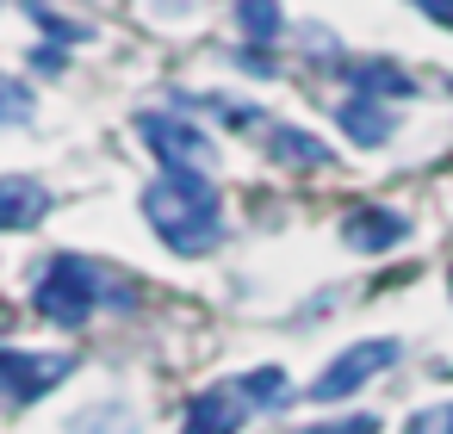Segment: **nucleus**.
<instances>
[{"label":"nucleus","instance_id":"1","mask_svg":"<svg viewBox=\"0 0 453 434\" xmlns=\"http://www.w3.org/2000/svg\"><path fill=\"white\" fill-rule=\"evenodd\" d=\"M143 217L174 255H205L224 236V199L205 168H162V180L143 187Z\"/></svg>","mask_w":453,"mask_h":434},{"label":"nucleus","instance_id":"2","mask_svg":"<svg viewBox=\"0 0 453 434\" xmlns=\"http://www.w3.org/2000/svg\"><path fill=\"white\" fill-rule=\"evenodd\" d=\"M100 304H131V292L112 286V279H106L94 261H81V255H57V261L44 267V279H38V310H44L50 323L81 329Z\"/></svg>","mask_w":453,"mask_h":434},{"label":"nucleus","instance_id":"3","mask_svg":"<svg viewBox=\"0 0 453 434\" xmlns=\"http://www.w3.org/2000/svg\"><path fill=\"white\" fill-rule=\"evenodd\" d=\"M397 341H360V347H348V354H335L329 366H323V378L311 385V403H342V397H354L366 378H379L385 366H397Z\"/></svg>","mask_w":453,"mask_h":434},{"label":"nucleus","instance_id":"4","mask_svg":"<svg viewBox=\"0 0 453 434\" xmlns=\"http://www.w3.org/2000/svg\"><path fill=\"white\" fill-rule=\"evenodd\" d=\"M137 137L162 156V168H211V137L174 112H137Z\"/></svg>","mask_w":453,"mask_h":434},{"label":"nucleus","instance_id":"5","mask_svg":"<svg viewBox=\"0 0 453 434\" xmlns=\"http://www.w3.org/2000/svg\"><path fill=\"white\" fill-rule=\"evenodd\" d=\"M249 409H261V403H255V391H249V378H236V385H218V391H205V397L193 403V415H187V434H236Z\"/></svg>","mask_w":453,"mask_h":434},{"label":"nucleus","instance_id":"6","mask_svg":"<svg viewBox=\"0 0 453 434\" xmlns=\"http://www.w3.org/2000/svg\"><path fill=\"white\" fill-rule=\"evenodd\" d=\"M0 366H7L13 403H38V397L69 372V354H26V347H7V354H0Z\"/></svg>","mask_w":453,"mask_h":434},{"label":"nucleus","instance_id":"7","mask_svg":"<svg viewBox=\"0 0 453 434\" xmlns=\"http://www.w3.org/2000/svg\"><path fill=\"white\" fill-rule=\"evenodd\" d=\"M403 217L397 211H385V205H354L348 211V224H342V236H348V248H366V255H379V248H397L403 242Z\"/></svg>","mask_w":453,"mask_h":434},{"label":"nucleus","instance_id":"8","mask_svg":"<svg viewBox=\"0 0 453 434\" xmlns=\"http://www.w3.org/2000/svg\"><path fill=\"white\" fill-rule=\"evenodd\" d=\"M342 131H348L360 149H379V143L391 137V112H385V100H379V94H348V100H342Z\"/></svg>","mask_w":453,"mask_h":434},{"label":"nucleus","instance_id":"9","mask_svg":"<svg viewBox=\"0 0 453 434\" xmlns=\"http://www.w3.org/2000/svg\"><path fill=\"white\" fill-rule=\"evenodd\" d=\"M44 205H50V199H44V187H38V180H26V174L0 180V224H7V230H26Z\"/></svg>","mask_w":453,"mask_h":434},{"label":"nucleus","instance_id":"10","mask_svg":"<svg viewBox=\"0 0 453 434\" xmlns=\"http://www.w3.org/2000/svg\"><path fill=\"white\" fill-rule=\"evenodd\" d=\"M354 94H379V100H410V75L391 69V63H348L342 69Z\"/></svg>","mask_w":453,"mask_h":434},{"label":"nucleus","instance_id":"11","mask_svg":"<svg viewBox=\"0 0 453 434\" xmlns=\"http://www.w3.org/2000/svg\"><path fill=\"white\" fill-rule=\"evenodd\" d=\"M267 143H273V162H286V168H329V149H323L311 131H286V125H273Z\"/></svg>","mask_w":453,"mask_h":434},{"label":"nucleus","instance_id":"12","mask_svg":"<svg viewBox=\"0 0 453 434\" xmlns=\"http://www.w3.org/2000/svg\"><path fill=\"white\" fill-rule=\"evenodd\" d=\"M236 26L249 32V44H273L280 38V0H236Z\"/></svg>","mask_w":453,"mask_h":434},{"label":"nucleus","instance_id":"13","mask_svg":"<svg viewBox=\"0 0 453 434\" xmlns=\"http://www.w3.org/2000/svg\"><path fill=\"white\" fill-rule=\"evenodd\" d=\"M298 434H379L372 415H348V422H323V428H298Z\"/></svg>","mask_w":453,"mask_h":434},{"label":"nucleus","instance_id":"14","mask_svg":"<svg viewBox=\"0 0 453 434\" xmlns=\"http://www.w3.org/2000/svg\"><path fill=\"white\" fill-rule=\"evenodd\" d=\"M410 434H453V409H428V415H416Z\"/></svg>","mask_w":453,"mask_h":434},{"label":"nucleus","instance_id":"15","mask_svg":"<svg viewBox=\"0 0 453 434\" xmlns=\"http://www.w3.org/2000/svg\"><path fill=\"white\" fill-rule=\"evenodd\" d=\"M416 7H422L434 26H447V32H453V0H416Z\"/></svg>","mask_w":453,"mask_h":434}]
</instances>
